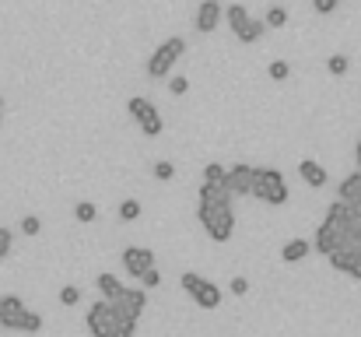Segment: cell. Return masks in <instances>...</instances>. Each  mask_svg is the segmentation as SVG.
<instances>
[{
  "instance_id": "1",
  "label": "cell",
  "mask_w": 361,
  "mask_h": 337,
  "mask_svg": "<svg viewBox=\"0 0 361 337\" xmlns=\"http://www.w3.org/2000/svg\"><path fill=\"white\" fill-rule=\"evenodd\" d=\"M88 330L92 337H137V319H127L116 312V305L109 298H99L88 309Z\"/></svg>"
},
{
  "instance_id": "2",
  "label": "cell",
  "mask_w": 361,
  "mask_h": 337,
  "mask_svg": "<svg viewBox=\"0 0 361 337\" xmlns=\"http://www.w3.org/2000/svg\"><path fill=\"white\" fill-rule=\"evenodd\" d=\"M197 218L207 232V239L214 242H228L235 232V211H232V197H218V200H200Z\"/></svg>"
},
{
  "instance_id": "3",
  "label": "cell",
  "mask_w": 361,
  "mask_h": 337,
  "mask_svg": "<svg viewBox=\"0 0 361 337\" xmlns=\"http://www.w3.org/2000/svg\"><path fill=\"white\" fill-rule=\"evenodd\" d=\"M249 193H253L256 200H263V204H274V207L288 204V183H284V176H281L277 169H256Z\"/></svg>"
},
{
  "instance_id": "4",
  "label": "cell",
  "mask_w": 361,
  "mask_h": 337,
  "mask_svg": "<svg viewBox=\"0 0 361 337\" xmlns=\"http://www.w3.org/2000/svg\"><path fill=\"white\" fill-rule=\"evenodd\" d=\"M183 53H186V39H183V36L165 39V43L148 57V78H155V81L169 78V74H172V67H176V60H179Z\"/></svg>"
},
{
  "instance_id": "5",
  "label": "cell",
  "mask_w": 361,
  "mask_h": 337,
  "mask_svg": "<svg viewBox=\"0 0 361 337\" xmlns=\"http://www.w3.org/2000/svg\"><path fill=\"white\" fill-rule=\"evenodd\" d=\"M113 305H116V312L120 316H127V319H141V312L148 309V288H120L116 291V298H109Z\"/></svg>"
},
{
  "instance_id": "6",
  "label": "cell",
  "mask_w": 361,
  "mask_h": 337,
  "mask_svg": "<svg viewBox=\"0 0 361 337\" xmlns=\"http://www.w3.org/2000/svg\"><path fill=\"white\" fill-rule=\"evenodd\" d=\"M253 165H246V162H239V165H232L228 172H225V190L232 193V197H246L249 190H253Z\"/></svg>"
},
{
  "instance_id": "7",
  "label": "cell",
  "mask_w": 361,
  "mask_h": 337,
  "mask_svg": "<svg viewBox=\"0 0 361 337\" xmlns=\"http://www.w3.org/2000/svg\"><path fill=\"white\" fill-rule=\"evenodd\" d=\"M148 267H155V253L148 249V246H127L123 249V270L137 281Z\"/></svg>"
},
{
  "instance_id": "8",
  "label": "cell",
  "mask_w": 361,
  "mask_h": 337,
  "mask_svg": "<svg viewBox=\"0 0 361 337\" xmlns=\"http://www.w3.org/2000/svg\"><path fill=\"white\" fill-rule=\"evenodd\" d=\"M221 22H225V8L218 4V0H200V8H197V32L211 36Z\"/></svg>"
},
{
  "instance_id": "9",
  "label": "cell",
  "mask_w": 361,
  "mask_h": 337,
  "mask_svg": "<svg viewBox=\"0 0 361 337\" xmlns=\"http://www.w3.org/2000/svg\"><path fill=\"white\" fill-rule=\"evenodd\" d=\"M340 242H344V232H340L337 225H330V221H323V225H319V232H316V239H312L316 253H323V256H330Z\"/></svg>"
},
{
  "instance_id": "10",
  "label": "cell",
  "mask_w": 361,
  "mask_h": 337,
  "mask_svg": "<svg viewBox=\"0 0 361 337\" xmlns=\"http://www.w3.org/2000/svg\"><path fill=\"white\" fill-rule=\"evenodd\" d=\"M298 176H302L312 190H323V186H326V179H330V176H326V169H323L316 158H302V162H298Z\"/></svg>"
},
{
  "instance_id": "11",
  "label": "cell",
  "mask_w": 361,
  "mask_h": 337,
  "mask_svg": "<svg viewBox=\"0 0 361 337\" xmlns=\"http://www.w3.org/2000/svg\"><path fill=\"white\" fill-rule=\"evenodd\" d=\"M190 298H193L200 309H218V305H221V288H218L214 281H207V277H204V284H200Z\"/></svg>"
},
{
  "instance_id": "12",
  "label": "cell",
  "mask_w": 361,
  "mask_h": 337,
  "mask_svg": "<svg viewBox=\"0 0 361 337\" xmlns=\"http://www.w3.org/2000/svg\"><path fill=\"white\" fill-rule=\"evenodd\" d=\"M4 330H18V333H39L43 330V316L39 312H32V309H22Z\"/></svg>"
},
{
  "instance_id": "13",
  "label": "cell",
  "mask_w": 361,
  "mask_h": 337,
  "mask_svg": "<svg viewBox=\"0 0 361 337\" xmlns=\"http://www.w3.org/2000/svg\"><path fill=\"white\" fill-rule=\"evenodd\" d=\"M337 200H344V204H358V200H361V169H354L347 179H340Z\"/></svg>"
},
{
  "instance_id": "14",
  "label": "cell",
  "mask_w": 361,
  "mask_h": 337,
  "mask_svg": "<svg viewBox=\"0 0 361 337\" xmlns=\"http://www.w3.org/2000/svg\"><path fill=\"white\" fill-rule=\"evenodd\" d=\"M309 253H312V242H309V239H291V242H284L281 260H284V263H302Z\"/></svg>"
},
{
  "instance_id": "15",
  "label": "cell",
  "mask_w": 361,
  "mask_h": 337,
  "mask_svg": "<svg viewBox=\"0 0 361 337\" xmlns=\"http://www.w3.org/2000/svg\"><path fill=\"white\" fill-rule=\"evenodd\" d=\"M127 113H130L137 123H144L148 116H155V113H158V106H155L151 99H144V95H134V99L127 102Z\"/></svg>"
},
{
  "instance_id": "16",
  "label": "cell",
  "mask_w": 361,
  "mask_h": 337,
  "mask_svg": "<svg viewBox=\"0 0 361 337\" xmlns=\"http://www.w3.org/2000/svg\"><path fill=\"white\" fill-rule=\"evenodd\" d=\"M22 309H25L22 295H0V326H8V323H11Z\"/></svg>"
},
{
  "instance_id": "17",
  "label": "cell",
  "mask_w": 361,
  "mask_h": 337,
  "mask_svg": "<svg viewBox=\"0 0 361 337\" xmlns=\"http://www.w3.org/2000/svg\"><path fill=\"white\" fill-rule=\"evenodd\" d=\"M225 22L232 25V32H235V36H242V32H246V25H249L253 18H249V11H246L242 4H232V8H225Z\"/></svg>"
},
{
  "instance_id": "18",
  "label": "cell",
  "mask_w": 361,
  "mask_h": 337,
  "mask_svg": "<svg viewBox=\"0 0 361 337\" xmlns=\"http://www.w3.org/2000/svg\"><path fill=\"white\" fill-rule=\"evenodd\" d=\"M267 36V25H263V18H253L249 25H246V32L242 36H235L239 43H246V46H253V43H260Z\"/></svg>"
},
{
  "instance_id": "19",
  "label": "cell",
  "mask_w": 361,
  "mask_h": 337,
  "mask_svg": "<svg viewBox=\"0 0 361 337\" xmlns=\"http://www.w3.org/2000/svg\"><path fill=\"white\" fill-rule=\"evenodd\" d=\"M323 221H330V225H337L340 232H344V225H347V204L344 200H333L330 207H326V218Z\"/></svg>"
},
{
  "instance_id": "20",
  "label": "cell",
  "mask_w": 361,
  "mask_h": 337,
  "mask_svg": "<svg viewBox=\"0 0 361 337\" xmlns=\"http://www.w3.org/2000/svg\"><path fill=\"white\" fill-rule=\"evenodd\" d=\"M95 288L102 291V298H116V291H120L123 284H120L113 274H99V277H95Z\"/></svg>"
},
{
  "instance_id": "21",
  "label": "cell",
  "mask_w": 361,
  "mask_h": 337,
  "mask_svg": "<svg viewBox=\"0 0 361 337\" xmlns=\"http://www.w3.org/2000/svg\"><path fill=\"white\" fill-rule=\"evenodd\" d=\"M74 218H78L81 225H92V221L99 218V207H95L92 200H78V207H74Z\"/></svg>"
},
{
  "instance_id": "22",
  "label": "cell",
  "mask_w": 361,
  "mask_h": 337,
  "mask_svg": "<svg viewBox=\"0 0 361 337\" xmlns=\"http://www.w3.org/2000/svg\"><path fill=\"white\" fill-rule=\"evenodd\" d=\"M326 71H330V74H333V78H344V74H347V71H351V60H347V57H344V53H333V57H330V60H326Z\"/></svg>"
},
{
  "instance_id": "23",
  "label": "cell",
  "mask_w": 361,
  "mask_h": 337,
  "mask_svg": "<svg viewBox=\"0 0 361 337\" xmlns=\"http://www.w3.org/2000/svg\"><path fill=\"white\" fill-rule=\"evenodd\" d=\"M137 127H141V134H144V137H158V134L165 130V120H162V113H155V116H148V120H144V123H137Z\"/></svg>"
},
{
  "instance_id": "24",
  "label": "cell",
  "mask_w": 361,
  "mask_h": 337,
  "mask_svg": "<svg viewBox=\"0 0 361 337\" xmlns=\"http://www.w3.org/2000/svg\"><path fill=\"white\" fill-rule=\"evenodd\" d=\"M263 25H267V29H284V25H288V11H284V8H270V11L263 15Z\"/></svg>"
},
{
  "instance_id": "25",
  "label": "cell",
  "mask_w": 361,
  "mask_h": 337,
  "mask_svg": "<svg viewBox=\"0 0 361 337\" xmlns=\"http://www.w3.org/2000/svg\"><path fill=\"white\" fill-rule=\"evenodd\" d=\"M225 165H218V162H207L204 165V183H218V186H225Z\"/></svg>"
},
{
  "instance_id": "26",
  "label": "cell",
  "mask_w": 361,
  "mask_h": 337,
  "mask_svg": "<svg viewBox=\"0 0 361 337\" xmlns=\"http://www.w3.org/2000/svg\"><path fill=\"white\" fill-rule=\"evenodd\" d=\"M267 74H270L274 81H288V74H291V64H288V60H274V64L267 67Z\"/></svg>"
},
{
  "instance_id": "27",
  "label": "cell",
  "mask_w": 361,
  "mask_h": 337,
  "mask_svg": "<svg viewBox=\"0 0 361 337\" xmlns=\"http://www.w3.org/2000/svg\"><path fill=\"white\" fill-rule=\"evenodd\" d=\"M43 232V218L39 214H25L22 218V235H39Z\"/></svg>"
},
{
  "instance_id": "28",
  "label": "cell",
  "mask_w": 361,
  "mask_h": 337,
  "mask_svg": "<svg viewBox=\"0 0 361 337\" xmlns=\"http://www.w3.org/2000/svg\"><path fill=\"white\" fill-rule=\"evenodd\" d=\"M151 172H155V179H162V183H169V179L176 176V165L162 158V162H155V169H151Z\"/></svg>"
},
{
  "instance_id": "29",
  "label": "cell",
  "mask_w": 361,
  "mask_h": 337,
  "mask_svg": "<svg viewBox=\"0 0 361 337\" xmlns=\"http://www.w3.org/2000/svg\"><path fill=\"white\" fill-rule=\"evenodd\" d=\"M120 218H123V221H137V218H141V204H137V200H123V204H120Z\"/></svg>"
},
{
  "instance_id": "30",
  "label": "cell",
  "mask_w": 361,
  "mask_h": 337,
  "mask_svg": "<svg viewBox=\"0 0 361 337\" xmlns=\"http://www.w3.org/2000/svg\"><path fill=\"white\" fill-rule=\"evenodd\" d=\"M179 284H183V291H186V295H193V291L204 284V277H200V274H193V270H186V274L179 277Z\"/></svg>"
},
{
  "instance_id": "31",
  "label": "cell",
  "mask_w": 361,
  "mask_h": 337,
  "mask_svg": "<svg viewBox=\"0 0 361 337\" xmlns=\"http://www.w3.org/2000/svg\"><path fill=\"white\" fill-rule=\"evenodd\" d=\"M60 302H64V305H78V302H81V288H78V284H64V288H60Z\"/></svg>"
},
{
  "instance_id": "32",
  "label": "cell",
  "mask_w": 361,
  "mask_h": 337,
  "mask_svg": "<svg viewBox=\"0 0 361 337\" xmlns=\"http://www.w3.org/2000/svg\"><path fill=\"white\" fill-rule=\"evenodd\" d=\"M11 246H15V232L11 228H0V260L11 256Z\"/></svg>"
},
{
  "instance_id": "33",
  "label": "cell",
  "mask_w": 361,
  "mask_h": 337,
  "mask_svg": "<svg viewBox=\"0 0 361 337\" xmlns=\"http://www.w3.org/2000/svg\"><path fill=\"white\" fill-rule=\"evenodd\" d=\"M137 281H144V288H158V284H162V274H158V267H148Z\"/></svg>"
},
{
  "instance_id": "34",
  "label": "cell",
  "mask_w": 361,
  "mask_h": 337,
  "mask_svg": "<svg viewBox=\"0 0 361 337\" xmlns=\"http://www.w3.org/2000/svg\"><path fill=\"white\" fill-rule=\"evenodd\" d=\"M337 4H340V0H312L316 15H333V11H337Z\"/></svg>"
},
{
  "instance_id": "35",
  "label": "cell",
  "mask_w": 361,
  "mask_h": 337,
  "mask_svg": "<svg viewBox=\"0 0 361 337\" xmlns=\"http://www.w3.org/2000/svg\"><path fill=\"white\" fill-rule=\"evenodd\" d=\"M169 92H172V95H186V92H190V78H172V81H169Z\"/></svg>"
},
{
  "instance_id": "36",
  "label": "cell",
  "mask_w": 361,
  "mask_h": 337,
  "mask_svg": "<svg viewBox=\"0 0 361 337\" xmlns=\"http://www.w3.org/2000/svg\"><path fill=\"white\" fill-rule=\"evenodd\" d=\"M249 291V281L246 277H232V295H246Z\"/></svg>"
},
{
  "instance_id": "37",
  "label": "cell",
  "mask_w": 361,
  "mask_h": 337,
  "mask_svg": "<svg viewBox=\"0 0 361 337\" xmlns=\"http://www.w3.org/2000/svg\"><path fill=\"white\" fill-rule=\"evenodd\" d=\"M344 274H351L354 281H361V256H354V260L347 263V270H344Z\"/></svg>"
},
{
  "instance_id": "38",
  "label": "cell",
  "mask_w": 361,
  "mask_h": 337,
  "mask_svg": "<svg viewBox=\"0 0 361 337\" xmlns=\"http://www.w3.org/2000/svg\"><path fill=\"white\" fill-rule=\"evenodd\" d=\"M354 158H358V169H361V134H358V144H354Z\"/></svg>"
},
{
  "instance_id": "39",
  "label": "cell",
  "mask_w": 361,
  "mask_h": 337,
  "mask_svg": "<svg viewBox=\"0 0 361 337\" xmlns=\"http://www.w3.org/2000/svg\"><path fill=\"white\" fill-rule=\"evenodd\" d=\"M0 123H4V95H0Z\"/></svg>"
}]
</instances>
